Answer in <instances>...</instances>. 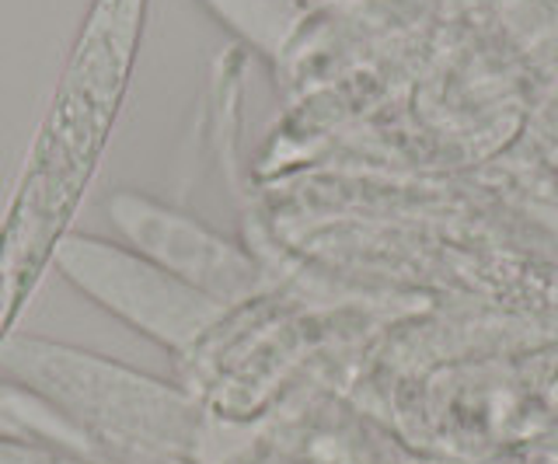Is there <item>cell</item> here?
Segmentation results:
<instances>
[{"mask_svg":"<svg viewBox=\"0 0 558 464\" xmlns=\"http://www.w3.org/2000/svg\"><path fill=\"white\" fill-rule=\"evenodd\" d=\"M147 0H95L0 228V346L57 259L133 74Z\"/></svg>","mask_w":558,"mask_h":464,"instance_id":"1","label":"cell"},{"mask_svg":"<svg viewBox=\"0 0 558 464\" xmlns=\"http://www.w3.org/2000/svg\"><path fill=\"white\" fill-rule=\"evenodd\" d=\"M0 377L46 399L116 464H217L227 419L199 394L63 342L8 335ZM227 457V454H223Z\"/></svg>","mask_w":558,"mask_h":464,"instance_id":"2","label":"cell"},{"mask_svg":"<svg viewBox=\"0 0 558 464\" xmlns=\"http://www.w3.org/2000/svg\"><path fill=\"white\" fill-rule=\"evenodd\" d=\"M52 262L81 294L179 356H185L231 312L154 266L140 252L101 242V237L66 234Z\"/></svg>","mask_w":558,"mask_h":464,"instance_id":"3","label":"cell"},{"mask_svg":"<svg viewBox=\"0 0 558 464\" xmlns=\"http://www.w3.org/2000/svg\"><path fill=\"white\" fill-rule=\"evenodd\" d=\"M109 217L144 259L223 307H241L258 297L262 266L192 217L140 193H116L109 199Z\"/></svg>","mask_w":558,"mask_h":464,"instance_id":"4","label":"cell"},{"mask_svg":"<svg viewBox=\"0 0 558 464\" xmlns=\"http://www.w3.org/2000/svg\"><path fill=\"white\" fill-rule=\"evenodd\" d=\"M0 464H116V461L74 454V451H63V447H49V443H22V440L0 437Z\"/></svg>","mask_w":558,"mask_h":464,"instance_id":"5","label":"cell"}]
</instances>
